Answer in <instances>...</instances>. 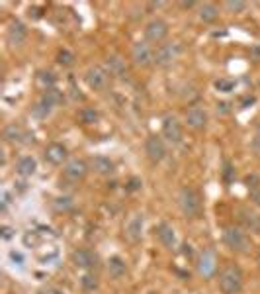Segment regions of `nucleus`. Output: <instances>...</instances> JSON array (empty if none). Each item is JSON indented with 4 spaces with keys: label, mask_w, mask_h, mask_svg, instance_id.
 <instances>
[{
    "label": "nucleus",
    "mask_w": 260,
    "mask_h": 294,
    "mask_svg": "<svg viewBox=\"0 0 260 294\" xmlns=\"http://www.w3.org/2000/svg\"><path fill=\"white\" fill-rule=\"evenodd\" d=\"M178 202L186 218H199L201 216V198L192 186H184L178 194Z\"/></svg>",
    "instance_id": "f257e3e1"
},
{
    "label": "nucleus",
    "mask_w": 260,
    "mask_h": 294,
    "mask_svg": "<svg viewBox=\"0 0 260 294\" xmlns=\"http://www.w3.org/2000/svg\"><path fill=\"white\" fill-rule=\"evenodd\" d=\"M219 288L223 294H239L243 288V273L241 269L235 265H229L227 269H223V273L219 275Z\"/></svg>",
    "instance_id": "f03ea898"
},
{
    "label": "nucleus",
    "mask_w": 260,
    "mask_h": 294,
    "mask_svg": "<svg viewBox=\"0 0 260 294\" xmlns=\"http://www.w3.org/2000/svg\"><path fill=\"white\" fill-rule=\"evenodd\" d=\"M223 242L229 249H233L237 253H247L250 249V239L247 237V233L241 230V228H235V226H229L223 231Z\"/></svg>",
    "instance_id": "7ed1b4c3"
},
{
    "label": "nucleus",
    "mask_w": 260,
    "mask_h": 294,
    "mask_svg": "<svg viewBox=\"0 0 260 294\" xmlns=\"http://www.w3.org/2000/svg\"><path fill=\"white\" fill-rule=\"evenodd\" d=\"M178 55H180V43H176V41L161 43L155 51V63L159 67H168L174 63V59H178Z\"/></svg>",
    "instance_id": "20e7f679"
},
{
    "label": "nucleus",
    "mask_w": 260,
    "mask_h": 294,
    "mask_svg": "<svg viewBox=\"0 0 260 294\" xmlns=\"http://www.w3.org/2000/svg\"><path fill=\"white\" fill-rule=\"evenodd\" d=\"M131 59L139 67H149V65L155 63V51L149 45V41H137L131 47Z\"/></svg>",
    "instance_id": "39448f33"
},
{
    "label": "nucleus",
    "mask_w": 260,
    "mask_h": 294,
    "mask_svg": "<svg viewBox=\"0 0 260 294\" xmlns=\"http://www.w3.org/2000/svg\"><path fill=\"white\" fill-rule=\"evenodd\" d=\"M166 36H168V24H166L164 20H161V18L151 20L147 26H145V41L161 43Z\"/></svg>",
    "instance_id": "423d86ee"
},
{
    "label": "nucleus",
    "mask_w": 260,
    "mask_h": 294,
    "mask_svg": "<svg viewBox=\"0 0 260 294\" xmlns=\"http://www.w3.org/2000/svg\"><path fill=\"white\" fill-rule=\"evenodd\" d=\"M145 153H147V157L153 163H161L162 159L166 157V145H164L162 138L149 136L147 141H145Z\"/></svg>",
    "instance_id": "0eeeda50"
},
{
    "label": "nucleus",
    "mask_w": 260,
    "mask_h": 294,
    "mask_svg": "<svg viewBox=\"0 0 260 294\" xmlns=\"http://www.w3.org/2000/svg\"><path fill=\"white\" fill-rule=\"evenodd\" d=\"M88 173V165L84 161H80V159H71L65 169H63V175H65V179L71 180V182H78V180H82L86 177Z\"/></svg>",
    "instance_id": "6e6552de"
},
{
    "label": "nucleus",
    "mask_w": 260,
    "mask_h": 294,
    "mask_svg": "<svg viewBox=\"0 0 260 294\" xmlns=\"http://www.w3.org/2000/svg\"><path fill=\"white\" fill-rule=\"evenodd\" d=\"M162 136L170 143H178L182 140V126L176 116H164L162 120Z\"/></svg>",
    "instance_id": "1a4fd4ad"
},
{
    "label": "nucleus",
    "mask_w": 260,
    "mask_h": 294,
    "mask_svg": "<svg viewBox=\"0 0 260 294\" xmlns=\"http://www.w3.org/2000/svg\"><path fill=\"white\" fill-rule=\"evenodd\" d=\"M86 85L92 90H104L108 87V71L102 67H90L86 71Z\"/></svg>",
    "instance_id": "9d476101"
},
{
    "label": "nucleus",
    "mask_w": 260,
    "mask_h": 294,
    "mask_svg": "<svg viewBox=\"0 0 260 294\" xmlns=\"http://www.w3.org/2000/svg\"><path fill=\"white\" fill-rule=\"evenodd\" d=\"M198 269H199V275H201V277H206V279L213 277L215 271H217V259H215V253L210 251V249L204 251V253L199 255Z\"/></svg>",
    "instance_id": "9b49d317"
},
{
    "label": "nucleus",
    "mask_w": 260,
    "mask_h": 294,
    "mask_svg": "<svg viewBox=\"0 0 260 294\" xmlns=\"http://www.w3.org/2000/svg\"><path fill=\"white\" fill-rule=\"evenodd\" d=\"M141 235H143V214H133L125 224V237L135 243L141 239Z\"/></svg>",
    "instance_id": "f8f14e48"
},
{
    "label": "nucleus",
    "mask_w": 260,
    "mask_h": 294,
    "mask_svg": "<svg viewBox=\"0 0 260 294\" xmlns=\"http://www.w3.org/2000/svg\"><path fill=\"white\" fill-rule=\"evenodd\" d=\"M71 259H73L74 267H78V269L96 267V255H94L90 249H76V251H73Z\"/></svg>",
    "instance_id": "ddd939ff"
},
{
    "label": "nucleus",
    "mask_w": 260,
    "mask_h": 294,
    "mask_svg": "<svg viewBox=\"0 0 260 294\" xmlns=\"http://www.w3.org/2000/svg\"><path fill=\"white\" fill-rule=\"evenodd\" d=\"M186 122H188V126H190V128L201 129L206 124H208V114H206V110H204V108L194 106V108H190V110L186 112Z\"/></svg>",
    "instance_id": "4468645a"
},
{
    "label": "nucleus",
    "mask_w": 260,
    "mask_h": 294,
    "mask_svg": "<svg viewBox=\"0 0 260 294\" xmlns=\"http://www.w3.org/2000/svg\"><path fill=\"white\" fill-rule=\"evenodd\" d=\"M27 38V30L20 20H12L10 26H8V41L12 45H22Z\"/></svg>",
    "instance_id": "2eb2a0df"
},
{
    "label": "nucleus",
    "mask_w": 260,
    "mask_h": 294,
    "mask_svg": "<svg viewBox=\"0 0 260 294\" xmlns=\"http://www.w3.org/2000/svg\"><path fill=\"white\" fill-rule=\"evenodd\" d=\"M45 159L49 161L51 165H61L63 161L67 159V147L61 143H49L45 147Z\"/></svg>",
    "instance_id": "dca6fc26"
},
{
    "label": "nucleus",
    "mask_w": 260,
    "mask_h": 294,
    "mask_svg": "<svg viewBox=\"0 0 260 294\" xmlns=\"http://www.w3.org/2000/svg\"><path fill=\"white\" fill-rule=\"evenodd\" d=\"M157 237L164 247H168V249L176 247V233H174V228L170 224H161L157 228Z\"/></svg>",
    "instance_id": "f3484780"
},
{
    "label": "nucleus",
    "mask_w": 260,
    "mask_h": 294,
    "mask_svg": "<svg viewBox=\"0 0 260 294\" xmlns=\"http://www.w3.org/2000/svg\"><path fill=\"white\" fill-rule=\"evenodd\" d=\"M24 138H30L27 131H25L20 124H8L4 128V140L6 141H14V143H25Z\"/></svg>",
    "instance_id": "a211bd4d"
},
{
    "label": "nucleus",
    "mask_w": 260,
    "mask_h": 294,
    "mask_svg": "<svg viewBox=\"0 0 260 294\" xmlns=\"http://www.w3.org/2000/svg\"><path fill=\"white\" fill-rule=\"evenodd\" d=\"M106 71L110 75H115V77H124L127 73V65H125V61L120 55H110L106 59Z\"/></svg>",
    "instance_id": "6ab92c4d"
},
{
    "label": "nucleus",
    "mask_w": 260,
    "mask_h": 294,
    "mask_svg": "<svg viewBox=\"0 0 260 294\" xmlns=\"http://www.w3.org/2000/svg\"><path fill=\"white\" fill-rule=\"evenodd\" d=\"M90 167L98 173V175H111L113 173V163H111L110 157H104V155H96L90 159Z\"/></svg>",
    "instance_id": "aec40b11"
},
{
    "label": "nucleus",
    "mask_w": 260,
    "mask_h": 294,
    "mask_svg": "<svg viewBox=\"0 0 260 294\" xmlns=\"http://www.w3.org/2000/svg\"><path fill=\"white\" fill-rule=\"evenodd\" d=\"M108 273H110L111 279H122V277H125L127 265H125L124 259L118 255L110 257V261H108Z\"/></svg>",
    "instance_id": "412c9836"
},
{
    "label": "nucleus",
    "mask_w": 260,
    "mask_h": 294,
    "mask_svg": "<svg viewBox=\"0 0 260 294\" xmlns=\"http://www.w3.org/2000/svg\"><path fill=\"white\" fill-rule=\"evenodd\" d=\"M37 163L34 157H22L18 163H16V173L22 175V177H32L36 173Z\"/></svg>",
    "instance_id": "4be33fe9"
},
{
    "label": "nucleus",
    "mask_w": 260,
    "mask_h": 294,
    "mask_svg": "<svg viewBox=\"0 0 260 294\" xmlns=\"http://www.w3.org/2000/svg\"><path fill=\"white\" fill-rule=\"evenodd\" d=\"M65 100V96H63L61 90H57L55 87L53 89H47L43 90V96H41V102L45 104V106H49V108H53V106H59V104Z\"/></svg>",
    "instance_id": "5701e85b"
},
{
    "label": "nucleus",
    "mask_w": 260,
    "mask_h": 294,
    "mask_svg": "<svg viewBox=\"0 0 260 294\" xmlns=\"http://www.w3.org/2000/svg\"><path fill=\"white\" fill-rule=\"evenodd\" d=\"M217 16H219V8H217L215 4H204V6L199 8V18H201L204 22H215Z\"/></svg>",
    "instance_id": "b1692460"
},
{
    "label": "nucleus",
    "mask_w": 260,
    "mask_h": 294,
    "mask_svg": "<svg viewBox=\"0 0 260 294\" xmlns=\"http://www.w3.org/2000/svg\"><path fill=\"white\" fill-rule=\"evenodd\" d=\"M247 2H243V0H227L225 2V8L229 10V12H233V14H241V12H245L247 10Z\"/></svg>",
    "instance_id": "393cba45"
},
{
    "label": "nucleus",
    "mask_w": 260,
    "mask_h": 294,
    "mask_svg": "<svg viewBox=\"0 0 260 294\" xmlns=\"http://www.w3.org/2000/svg\"><path fill=\"white\" fill-rule=\"evenodd\" d=\"M80 284H82V288L88 290V292H94L96 288H98V279L96 277H92V275H84L82 279H80Z\"/></svg>",
    "instance_id": "a878e982"
},
{
    "label": "nucleus",
    "mask_w": 260,
    "mask_h": 294,
    "mask_svg": "<svg viewBox=\"0 0 260 294\" xmlns=\"http://www.w3.org/2000/svg\"><path fill=\"white\" fill-rule=\"evenodd\" d=\"M80 120H82L84 124H96V122H98V112H96L94 108H84V110L80 112Z\"/></svg>",
    "instance_id": "bb28decb"
},
{
    "label": "nucleus",
    "mask_w": 260,
    "mask_h": 294,
    "mask_svg": "<svg viewBox=\"0 0 260 294\" xmlns=\"http://www.w3.org/2000/svg\"><path fill=\"white\" fill-rule=\"evenodd\" d=\"M215 89L219 90V92H231V90L235 89V81H231V78H217L215 81Z\"/></svg>",
    "instance_id": "cd10ccee"
},
{
    "label": "nucleus",
    "mask_w": 260,
    "mask_h": 294,
    "mask_svg": "<svg viewBox=\"0 0 260 294\" xmlns=\"http://www.w3.org/2000/svg\"><path fill=\"white\" fill-rule=\"evenodd\" d=\"M57 61H59V65L71 67L74 63V55L71 51H67V49H61V51L57 53Z\"/></svg>",
    "instance_id": "c85d7f7f"
},
{
    "label": "nucleus",
    "mask_w": 260,
    "mask_h": 294,
    "mask_svg": "<svg viewBox=\"0 0 260 294\" xmlns=\"http://www.w3.org/2000/svg\"><path fill=\"white\" fill-rule=\"evenodd\" d=\"M39 83L47 89H53V85H55V77H53V73H39Z\"/></svg>",
    "instance_id": "c756f323"
},
{
    "label": "nucleus",
    "mask_w": 260,
    "mask_h": 294,
    "mask_svg": "<svg viewBox=\"0 0 260 294\" xmlns=\"http://www.w3.org/2000/svg\"><path fill=\"white\" fill-rule=\"evenodd\" d=\"M51 114V108L49 106H45L43 102H39L37 106H34V116L37 118H47Z\"/></svg>",
    "instance_id": "7c9ffc66"
},
{
    "label": "nucleus",
    "mask_w": 260,
    "mask_h": 294,
    "mask_svg": "<svg viewBox=\"0 0 260 294\" xmlns=\"http://www.w3.org/2000/svg\"><path fill=\"white\" fill-rule=\"evenodd\" d=\"M245 184H247V189L248 191H252V189H256V186H260V179H258V175H247L245 177Z\"/></svg>",
    "instance_id": "2f4dec72"
},
{
    "label": "nucleus",
    "mask_w": 260,
    "mask_h": 294,
    "mask_svg": "<svg viewBox=\"0 0 260 294\" xmlns=\"http://www.w3.org/2000/svg\"><path fill=\"white\" fill-rule=\"evenodd\" d=\"M71 206H73V200H71L69 196H63V198H57V200H55V208H57V210H69Z\"/></svg>",
    "instance_id": "473e14b6"
},
{
    "label": "nucleus",
    "mask_w": 260,
    "mask_h": 294,
    "mask_svg": "<svg viewBox=\"0 0 260 294\" xmlns=\"http://www.w3.org/2000/svg\"><path fill=\"white\" fill-rule=\"evenodd\" d=\"M250 202L260 208V186H256V189L250 191Z\"/></svg>",
    "instance_id": "72a5a7b5"
},
{
    "label": "nucleus",
    "mask_w": 260,
    "mask_h": 294,
    "mask_svg": "<svg viewBox=\"0 0 260 294\" xmlns=\"http://www.w3.org/2000/svg\"><path fill=\"white\" fill-rule=\"evenodd\" d=\"M250 57H252L254 61H258V63H260V43H254V45L250 47Z\"/></svg>",
    "instance_id": "f704fd0d"
},
{
    "label": "nucleus",
    "mask_w": 260,
    "mask_h": 294,
    "mask_svg": "<svg viewBox=\"0 0 260 294\" xmlns=\"http://www.w3.org/2000/svg\"><path fill=\"white\" fill-rule=\"evenodd\" d=\"M252 149L260 153V126L256 128V136H254V140H252Z\"/></svg>",
    "instance_id": "c9c22d12"
},
{
    "label": "nucleus",
    "mask_w": 260,
    "mask_h": 294,
    "mask_svg": "<svg viewBox=\"0 0 260 294\" xmlns=\"http://www.w3.org/2000/svg\"><path fill=\"white\" fill-rule=\"evenodd\" d=\"M141 189V180L139 179H131L129 184H127V191H139Z\"/></svg>",
    "instance_id": "e433bc0d"
},
{
    "label": "nucleus",
    "mask_w": 260,
    "mask_h": 294,
    "mask_svg": "<svg viewBox=\"0 0 260 294\" xmlns=\"http://www.w3.org/2000/svg\"><path fill=\"white\" fill-rule=\"evenodd\" d=\"M231 171H233V167L227 161V163H225V169H223V175H225V180H227V182H231Z\"/></svg>",
    "instance_id": "4c0bfd02"
},
{
    "label": "nucleus",
    "mask_w": 260,
    "mask_h": 294,
    "mask_svg": "<svg viewBox=\"0 0 260 294\" xmlns=\"http://www.w3.org/2000/svg\"><path fill=\"white\" fill-rule=\"evenodd\" d=\"M12 235H14L12 228H8V226H4V228H2V239H10Z\"/></svg>",
    "instance_id": "58836bf2"
},
{
    "label": "nucleus",
    "mask_w": 260,
    "mask_h": 294,
    "mask_svg": "<svg viewBox=\"0 0 260 294\" xmlns=\"http://www.w3.org/2000/svg\"><path fill=\"white\" fill-rule=\"evenodd\" d=\"M39 294H65V292L59 290V288H55V286H49V288H43Z\"/></svg>",
    "instance_id": "ea45409f"
},
{
    "label": "nucleus",
    "mask_w": 260,
    "mask_h": 294,
    "mask_svg": "<svg viewBox=\"0 0 260 294\" xmlns=\"http://www.w3.org/2000/svg\"><path fill=\"white\" fill-rule=\"evenodd\" d=\"M10 259H12V261H18V265H22V261H24V257L20 255V253H16V251H10Z\"/></svg>",
    "instance_id": "a19ab883"
},
{
    "label": "nucleus",
    "mask_w": 260,
    "mask_h": 294,
    "mask_svg": "<svg viewBox=\"0 0 260 294\" xmlns=\"http://www.w3.org/2000/svg\"><path fill=\"white\" fill-rule=\"evenodd\" d=\"M32 16H34V18H41V16H43V14H41V8H30V18H32Z\"/></svg>",
    "instance_id": "79ce46f5"
},
{
    "label": "nucleus",
    "mask_w": 260,
    "mask_h": 294,
    "mask_svg": "<svg viewBox=\"0 0 260 294\" xmlns=\"http://www.w3.org/2000/svg\"><path fill=\"white\" fill-rule=\"evenodd\" d=\"M182 6H184V8H192V6H194V2H182Z\"/></svg>",
    "instance_id": "37998d69"
},
{
    "label": "nucleus",
    "mask_w": 260,
    "mask_h": 294,
    "mask_svg": "<svg viewBox=\"0 0 260 294\" xmlns=\"http://www.w3.org/2000/svg\"><path fill=\"white\" fill-rule=\"evenodd\" d=\"M256 263H258V267H260V255H258V259H256Z\"/></svg>",
    "instance_id": "c03bdc74"
}]
</instances>
